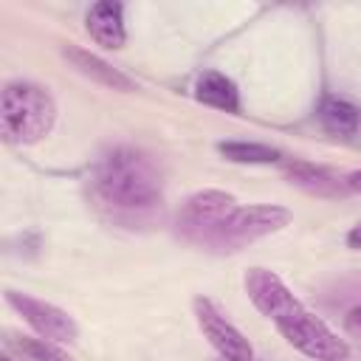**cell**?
<instances>
[{
    "label": "cell",
    "mask_w": 361,
    "mask_h": 361,
    "mask_svg": "<svg viewBox=\"0 0 361 361\" xmlns=\"http://www.w3.org/2000/svg\"><path fill=\"white\" fill-rule=\"evenodd\" d=\"M65 56L76 65V71H79V73L90 76L93 82L107 85V87H113V90H133V79H130V76H124L121 71H116L110 62L99 59V56H96V54H90V51L76 48V45H68V48H65Z\"/></svg>",
    "instance_id": "8fae6325"
},
{
    "label": "cell",
    "mask_w": 361,
    "mask_h": 361,
    "mask_svg": "<svg viewBox=\"0 0 361 361\" xmlns=\"http://www.w3.org/2000/svg\"><path fill=\"white\" fill-rule=\"evenodd\" d=\"M87 34L93 37L96 45L107 48V51H118L127 42V28H124V6L121 3H96L90 6L87 17H85Z\"/></svg>",
    "instance_id": "ba28073f"
},
{
    "label": "cell",
    "mask_w": 361,
    "mask_h": 361,
    "mask_svg": "<svg viewBox=\"0 0 361 361\" xmlns=\"http://www.w3.org/2000/svg\"><path fill=\"white\" fill-rule=\"evenodd\" d=\"M11 350H17L25 361H73L68 353H62L54 341L48 338H31V336H20L8 341Z\"/></svg>",
    "instance_id": "5bb4252c"
},
{
    "label": "cell",
    "mask_w": 361,
    "mask_h": 361,
    "mask_svg": "<svg viewBox=\"0 0 361 361\" xmlns=\"http://www.w3.org/2000/svg\"><path fill=\"white\" fill-rule=\"evenodd\" d=\"M195 99L214 107V110H226V113H237L240 110V93L237 85L220 73V71H203L195 82Z\"/></svg>",
    "instance_id": "30bf717a"
},
{
    "label": "cell",
    "mask_w": 361,
    "mask_h": 361,
    "mask_svg": "<svg viewBox=\"0 0 361 361\" xmlns=\"http://www.w3.org/2000/svg\"><path fill=\"white\" fill-rule=\"evenodd\" d=\"M344 186H347V192H358V195H361V169L347 172V175H344Z\"/></svg>",
    "instance_id": "2e32d148"
},
{
    "label": "cell",
    "mask_w": 361,
    "mask_h": 361,
    "mask_svg": "<svg viewBox=\"0 0 361 361\" xmlns=\"http://www.w3.org/2000/svg\"><path fill=\"white\" fill-rule=\"evenodd\" d=\"M274 327L293 350L313 361H347L350 355V344L338 333H333L319 316H313L299 299L274 319Z\"/></svg>",
    "instance_id": "277c9868"
},
{
    "label": "cell",
    "mask_w": 361,
    "mask_h": 361,
    "mask_svg": "<svg viewBox=\"0 0 361 361\" xmlns=\"http://www.w3.org/2000/svg\"><path fill=\"white\" fill-rule=\"evenodd\" d=\"M344 330L350 338H355L361 344V305H355L347 316H344Z\"/></svg>",
    "instance_id": "9a60e30c"
},
{
    "label": "cell",
    "mask_w": 361,
    "mask_h": 361,
    "mask_svg": "<svg viewBox=\"0 0 361 361\" xmlns=\"http://www.w3.org/2000/svg\"><path fill=\"white\" fill-rule=\"evenodd\" d=\"M237 206L234 195L228 192H220V189H203V192H195L178 212V234L186 240V243H195V245H203V240L226 220V214Z\"/></svg>",
    "instance_id": "5b68a950"
},
{
    "label": "cell",
    "mask_w": 361,
    "mask_h": 361,
    "mask_svg": "<svg viewBox=\"0 0 361 361\" xmlns=\"http://www.w3.org/2000/svg\"><path fill=\"white\" fill-rule=\"evenodd\" d=\"M90 192L110 214L138 217L161 203L164 180L152 155L135 147H116L93 166Z\"/></svg>",
    "instance_id": "6da1fadb"
},
{
    "label": "cell",
    "mask_w": 361,
    "mask_h": 361,
    "mask_svg": "<svg viewBox=\"0 0 361 361\" xmlns=\"http://www.w3.org/2000/svg\"><path fill=\"white\" fill-rule=\"evenodd\" d=\"M6 302L23 316V322L39 336L48 338L54 344H71L79 338V327L73 322V316L45 299H37L31 293H20V290H6Z\"/></svg>",
    "instance_id": "8992f818"
},
{
    "label": "cell",
    "mask_w": 361,
    "mask_h": 361,
    "mask_svg": "<svg viewBox=\"0 0 361 361\" xmlns=\"http://www.w3.org/2000/svg\"><path fill=\"white\" fill-rule=\"evenodd\" d=\"M290 223V212L285 206L259 203V206H234L226 220L203 240V248L231 254L245 245H251L259 237H268Z\"/></svg>",
    "instance_id": "3957f363"
},
{
    "label": "cell",
    "mask_w": 361,
    "mask_h": 361,
    "mask_svg": "<svg viewBox=\"0 0 361 361\" xmlns=\"http://www.w3.org/2000/svg\"><path fill=\"white\" fill-rule=\"evenodd\" d=\"M195 319L200 333L206 336V341L214 347V353L223 361H254V350L248 344V338L217 310V305L206 296L195 299Z\"/></svg>",
    "instance_id": "52a82bcc"
},
{
    "label": "cell",
    "mask_w": 361,
    "mask_h": 361,
    "mask_svg": "<svg viewBox=\"0 0 361 361\" xmlns=\"http://www.w3.org/2000/svg\"><path fill=\"white\" fill-rule=\"evenodd\" d=\"M319 121L327 133L353 135L361 127V107H355L353 102L338 99V96H324L319 104Z\"/></svg>",
    "instance_id": "7c38bea8"
},
{
    "label": "cell",
    "mask_w": 361,
    "mask_h": 361,
    "mask_svg": "<svg viewBox=\"0 0 361 361\" xmlns=\"http://www.w3.org/2000/svg\"><path fill=\"white\" fill-rule=\"evenodd\" d=\"M347 245H350V248H361V223L350 228V234H347Z\"/></svg>",
    "instance_id": "e0dca14e"
},
{
    "label": "cell",
    "mask_w": 361,
    "mask_h": 361,
    "mask_svg": "<svg viewBox=\"0 0 361 361\" xmlns=\"http://www.w3.org/2000/svg\"><path fill=\"white\" fill-rule=\"evenodd\" d=\"M282 169H285V178L293 186H299V189H305V192H310L316 197H341V195H347L344 178H336L324 166L288 158V161H282Z\"/></svg>",
    "instance_id": "9c48e42d"
},
{
    "label": "cell",
    "mask_w": 361,
    "mask_h": 361,
    "mask_svg": "<svg viewBox=\"0 0 361 361\" xmlns=\"http://www.w3.org/2000/svg\"><path fill=\"white\" fill-rule=\"evenodd\" d=\"M56 121L54 96L34 82H11L0 99V133L8 144L25 147L42 141Z\"/></svg>",
    "instance_id": "7a4b0ae2"
},
{
    "label": "cell",
    "mask_w": 361,
    "mask_h": 361,
    "mask_svg": "<svg viewBox=\"0 0 361 361\" xmlns=\"http://www.w3.org/2000/svg\"><path fill=\"white\" fill-rule=\"evenodd\" d=\"M217 152L234 164H276V161H282V152L276 147L257 144V141H220Z\"/></svg>",
    "instance_id": "4fadbf2b"
}]
</instances>
